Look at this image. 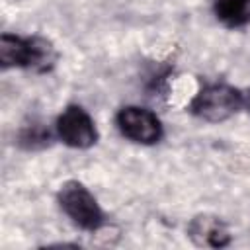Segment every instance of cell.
Wrapping results in <instances>:
<instances>
[{
  "instance_id": "obj_8",
  "label": "cell",
  "mask_w": 250,
  "mask_h": 250,
  "mask_svg": "<svg viewBox=\"0 0 250 250\" xmlns=\"http://www.w3.org/2000/svg\"><path fill=\"white\" fill-rule=\"evenodd\" d=\"M49 141V131H45L43 127L39 125H31L27 129L21 131V137H20V143L25 146V148H35V146H43L47 145Z\"/></svg>"
},
{
  "instance_id": "obj_6",
  "label": "cell",
  "mask_w": 250,
  "mask_h": 250,
  "mask_svg": "<svg viewBox=\"0 0 250 250\" xmlns=\"http://www.w3.org/2000/svg\"><path fill=\"white\" fill-rule=\"evenodd\" d=\"M188 232L191 240L199 246L223 248L230 242L227 225L219 217H211V215H197L195 219H191Z\"/></svg>"
},
{
  "instance_id": "obj_1",
  "label": "cell",
  "mask_w": 250,
  "mask_h": 250,
  "mask_svg": "<svg viewBox=\"0 0 250 250\" xmlns=\"http://www.w3.org/2000/svg\"><path fill=\"white\" fill-rule=\"evenodd\" d=\"M0 62L4 68L21 66L33 72H49L57 62V51L45 37H18L4 33L0 37Z\"/></svg>"
},
{
  "instance_id": "obj_5",
  "label": "cell",
  "mask_w": 250,
  "mask_h": 250,
  "mask_svg": "<svg viewBox=\"0 0 250 250\" xmlns=\"http://www.w3.org/2000/svg\"><path fill=\"white\" fill-rule=\"evenodd\" d=\"M57 135L72 148H88L98 141V129L80 105H68L57 119Z\"/></svg>"
},
{
  "instance_id": "obj_4",
  "label": "cell",
  "mask_w": 250,
  "mask_h": 250,
  "mask_svg": "<svg viewBox=\"0 0 250 250\" xmlns=\"http://www.w3.org/2000/svg\"><path fill=\"white\" fill-rule=\"evenodd\" d=\"M117 127L119 131L131 139L133 143L141 145H154L162 139V125L160 119L146 107L127 105L117 113Z\"/></svg>"
},
{
  "instance_id": "obj_2",
  "label": "cell",
  "mask_w": 250,
  "mask_h": 250,
  "mask_svg": "<svg viewBox=\"0 0 250 250\" xmlns=\"http://www.w3.org/2000/svg\"><path fill=\"white\" fill-rule=\"evenodd\" d=\"M59 205L72 219V223L84 230H98L104 225V211L98 205L96 197L84 184L76 180L64 182L61 186Z\"/></svg>"
},
{
  "instance_id": "obj_7",
  "label": "cell",
  "mask_w": 250,
  "mask_h": 250,
  "mask_svg": "<svg viewBox=\"0 0 250 250\" xmlns=\"http://www.w3.org/2000/svg\"><path fill=\"white\" fill-rule=\"evenodd\" d=\"M213 12L227 27H242L250 21V0H213Z\"/></svg>"
},
{
  "instance_id": "obj_3",
  "label": "cell",
  "mask_w": 250,
  "mask_h": 250,
  "mask_svg": "<svg viewBox=\"0 0 250 250\" xmlns=\"http://www.w3.org/2000/svg\"><path fill=\"white\" fill-rule=\"evenodd\" d=\"M242 105V94L229 84H209L191 100V113L209 123H221Z\"/></svg>"
},
{
  "instance_id": "obj_9",
  "label": "cell",
  "mask_w": 250,
  "mask_h": 250,
  "mask_svg": "<svg viewBox=\"0 0 250 250\" xmlns=\"http://www.w3.org/2000/svg\"><path fill=\"white\" fill-rule=\"evenodd\" d=\"M248 105H250V94H248Z\"/></svg>"
}]
</instances>
